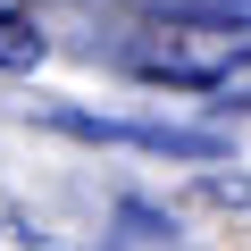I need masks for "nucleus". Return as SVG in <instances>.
Wrapping results in <instances>:
<instances>
[{
    "label": "nucleus",
    "instance_id": "1",
    "mask_svg": "<svg viewBox=\"0 0 251 251\" xmlns=\"http://www.w3.org/2000/svg\"><path fill=\"white\" fill-rule=\"evenodd\" d=\"M42 126H59L75 143L151 151V159H226V134H209V126H143V117H92V109H42Z\"/></svg>",
    "mask_w": 251,
    "mask_h": 251
},
{
    "label": "nucleus",
    "instance_id": "2",
    "mask_svg": "<svg viewBox=\"0 0 251 251\" xmlns=\"http://www.w3.org/2000/svg\"><path fill=\"white\" fill-rule=\"evenodd\" d=\"M42 50H50V34H42L25 9H0V75H25V67H42Z\"/></svg>",
    "mask_w": 251,
    "mask_h": 251
},
{
    "label": "nucleus",
    "instance_id": "3",
    "mask_svg": "<svg viewBox=\"0 0 251 251\" xmlns=\"http://www.w3.org/2000/svg\"><path fill=\"white\" fill-rule=\"evenodd\" d=\"M109 226H117V243H176V218L151 209V201H117Z\"/></svg>",
    "mask_w": 251,
    "mask_h": 251
},
{
    "label": "nucleus",
    "instance_id": "4",
    "mask_svg": "<svg viewBox=\"0 0 251 251\" xmlns=\"http://www.w3.org/2000/svg\"><path fill=\"white\" fill-rule=\"evenodd\" d=\"M176 25H251V0H159Z\"/></svg>",
    "mask_w": 251,
    "mask_h": 251
}]
</instances>
